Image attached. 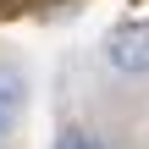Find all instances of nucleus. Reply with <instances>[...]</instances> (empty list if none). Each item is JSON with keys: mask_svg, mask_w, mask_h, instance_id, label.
Segmentation results:
<instances>
[{"mask_svg": "<svg viewBox=\"0 0 149 149\" xmlns=\"http://www.w3.org/2000/svg\"><path fill=\"white\" fill-rule=\"evenodd\" d=\"M105 61H111L116 72H127V77H144L149 72V22H122V28H111Z\"/></svg>", "mask_w": 149, "mask_h": 149, "instance_id": "1", "label": "nucleus"}, {"mask_svg": "<svg viewBox=\"0 0 149 149\" xmlns=\"http://www.w3.org/2000/svg\"><path fill=\"white\" fill-rule=\"evenodd\" d=\"M22 100H28L22 72H17L11 61H0V144H6V133L17 127V116H22Z\"/></svg>", "mask_w": 149, "mask_h": 149, "instance_id": "2", "label": "nucleus"}, {"mask_svg": "<svg viewBox=\"0 0 149 149\" xmlns=\"http://www.w3.org/2000/svg\"><path fill=\"white\" fill-rule=\"evenodd\" d=\"M50 149H105V144H100L94 133H77V127H66V133H61Z\"/></svg>", "mask_w": 149, "mask_h": 149, "instance_id": "3", "label": "nucleus"}]
</instances>
